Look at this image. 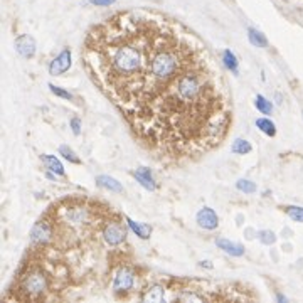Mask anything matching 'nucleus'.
<instances>
[{
  "instance_id": "f257e3e1",
  "label": "nucleus",
  "mask_w": 303,
  "mask_h": 303,
  "mask_svg": "<svg viewBox=\"0 0 303 303\" xmlns=\"http://www.w3.org/2000/svg\"><path fill=\"white\" fill-rule=\"evenodd\" d=\"M81 61L91 83L155 160L194 162L224 143L233 95L204 40L153 10H121L86 34Z\"/></svg>"
},
{
  "instance_id": "f03ea898",
  "label": "nucleus",
  "mask_w": 303,
  "mask_h": 303,
  "mask_svg": "<svg viewBox=\"0 0 303 303\" xmlns=\"http://www.w3.org/2000/svg\"><path fill=\"white\" fill-rule=\"evenodd\" d=\"M49 290V273L40 264H32L19 280L20 300H39Z\"/></svg>"
},
{
  "instance_id": "7ed1b4c3",
  "label": "nucleus",
  "mask_w": 303,
  "mask_h": 303,
  "mask_svg": "<svg viewBox=\"0 0 303 303\" xmlns=\"http://www.w3.org/2000/svg\"><path fill=\"white\" fill-rule=\"evenodd\" d=\"M126 233H128V229H126V226L120 219H108L101 236L106 241V244L120 246L126 239Z\"/></svg>"
},
{
  "instance_id": "20e7f679",
  "label": "nucleus",
  "mask_w": 303,
  "mask_h": 303,
  "mask_svg": "<svg viewBox=\"0 0 303 303\" xmlns=\"http://www.w3.org/2000/svg\"><path fill=\"white\" fill-rule=\"evenodd\" d=\"M52 239V224L47 216H44L42 219H39L34 224L32 231H31V242L32 244H39L44 246L47 244Z\"/></svg>"
},
{
  "instance_id": "39448f33",
  "label": "nucleus",
  "mask_w": 303,
  "mask_h": 303,
  "mask_svg": "<svg viewBox=\"0 0 303 303\" xmlns=\"http://www.w3.org/2000/svg\"><path fill=\"white\" fill-rule=\"evenodd\" d=\"M135 282V271L128 266H123L115 276L113 282V291L115 293H125V291L132 290Z\"/></svg>"
},
{
  "instance_id": "423d86ee",
  "label": "nucleus",
  "mask_w": 303,
  "mask_h": 303,
  "mask_svg": "<svg viewBox=\"0 0 303 303\" xmlns=\"http://www.w3.org/2000/svg\"><path fill=\"white\" fill-rule=\"evenodd\" d=\"M71 64H73V61H71V51L62 49L49 64V74L51 76H61L66 71H69Z\"/></svg>"
},
{
  "instance_id": "0eeeda50",
  "label": "nucleus",
  "mask_w": 303,
  "mask_h": 303,
  "mask_svg": "<svg viewBox=\"0 0 303 303\" xmlns=\"http://www.w3.org/2000/svg\"><path fill=\"white\" fill-rule=\"evenodd\" d=\"M196 219H197V224L207 231H214V229H218V226H219L218 214H216L214 209H211V207H202L201 211L197 212Z\"/></svg>"
},
{
  "instance_id": "6e6552de",
  "label": "nucleus",
  "mask_w": 303,
  "mask_h": 303,
  "mask_svg": "<svg viewBox=\"0 0 303 303\" xmlns=\"http://www.w3.org/2000/svg\"><path fill=\"white\" fill-rule=\"evenodd\" d=\"M16 51L25 59L34 58V54H36V40H34V37H31L29 34L19 36L16 39Z\"/></svg>"
},
{
  "instance_id": "1a4fd4ad",
  "label": "nucleus",
  "mask_w": 303,
  "mask_h": 303,
  "mask_svg": "<svg viewBox=\"0 0 303 303\" xmlns=\"http://www.w3.org/2000/svg\"><path fill=\"white\" fill-rule=\"evenodd\" d=\"M133 177L137 179V182L140 184L143 189L150 190V192H153V190L157 189V184H155V179H153L150 168L147 167H140L137 168V170L133 172Z\"/></svg>"
},
{
  "instance_id": "9d476101",
  "label": "nucleus",
  "mask_w": 303,
  "mask_h": 303,
  "mask_svg": "<svg viewBox=\"0 0 303 303\" xmlns=\"http://www.w3.org/2000/svg\"><path fill=\"white\" fill-rule=\"evenodd\" d=\"M216 244H218L219 249H222L224 253L231 254V256H242L244 254V248L241 244H238V242L229 241V239H216Z\"/></svg>"
},
{
  "instance_id": "9b49d317",
  "label": "nucleus",
  "mask_w": 303,
  "mask_h": 303,
  "mask_svg": "<svg viewBox=\"0 0 303 303\" xmlns=\"http://www.w3.org/2000/svg\"><path fill=\"white\" fill-rule=\"evenodd\" d=\"M125 221H126V224H128L130 229H132L140 239H148V238H150V234H152V226H150V224L137 222V221L126 218V216H125Z\"/></svg>"
},
{
  "instance_id": "f8f14e48",
  "label": "nucleus",
  "mask_w": 303,
  "mask_h": 303,
  "mask_svg": "<svg viewBox=\"0 0 303 303\" xmlns=\"http://www.w3.org/2000/svg\"><path fill=\"white\" fill-rule=\"evenodd\" d=\"M96 184L106 190H111V192H123V185L120 184L117 179L110 177V175H98L96 177Z\"/></svg>"
},
{
  "instance_id": "ddd939ff",
  "label": "nucleus",
  "mask_w": 303,
  "mask_h": 303,
  "mask_svg": "<svg viewBox=\"0 0 303 303\" xmlns=\"http://www.w3.org/2000/svg\"><path fill=\"white\" fill-rule=\"evenodd\" d=\"M222 62H224V66H226L227 71H231L234 76H238V73H239V61H238V58H236V54H234L233 51H229V49H224L222 51Z\"/></svg>"
},
{
  "instance_id": "4468645a",
  "label": "nucleus",
  "mask_w": 303,
  "mask_h": 303,
  "mask_svg": "<svg viewBox=\"0 0 303 303\" xmlns=\"http://www.w3.org/2000/svg\"><path fill=\"white\" fill-rule=\"evenodd\" d=\"M40 159H42V162L46 163V167L49 168L52 174L64 177V167H62V163L59 162V160L56 159L54 155H42V157H40Z\"/></svg>"
},
{
  "instance_id": "2eb2a0df",
  "label": "nucleus",
  "mask_w": 303,
  "mask_h": 303,
  "mask_svg": "<svg viewBox=\"0 0 303 303\" xmlns=\"http://www.w3.org/2000/svg\"><path fill=\"white\" fill-rule=\"evenodd\" d=\"M140 300L143 302H163V288L159 285H153L148 290H145V293L140 297Z\"/></svg>"
},
{
  "instance_id": "dca6fc26",
  "label": "nucleus",
  "mask_w": 303,
  "mask_h": 303,
  "mask_svg": "<svg viewBox=\"0 0 303 303\" xmlns=\"http://www.w3.org/2000/svg\"><path fill=\"white\" fill-rule=\"evenodd\" d=\"M248 37H249V42L256 47H266L268 46V39L264 37L263 32H260L258 29L249 27L248 29Z\"/></svg>"
},
{
  "instance_id": "f3484780",
  "label": "nucleus",
  "mask_w": 303,
  "mask_h": 303,
  "mask_svg": "<svg viewBox=\"0 0 303 303\" xmlns=\"http://www.w3.org/2000/svg\"><path fill=\"white\" fill-rule=\"evenodd\" d=\"M251 150H253L251 143L248 140H244V138H236L233 141V147H231V152L236 153V155H246V153H249Z\"/></svg>"
},
{
  "instance_id": "a211bd4d",
  "label": "nucleus",
  "mask_w": 303,
  "mask_h": 303,
  "mask_svg": "<svg viewBox=\"0 0 303 303\" xmlns=\"http://www.w3.org/2000/svg\"><path fill=\"white\" fill-rule=\"evenodd\" d=\"M256 126L264 135H268V137H275L276 135V125L269 118H258L256 120Z\"/></svg>"
},
{
  "instance_id": "6ab92c4d",
  "label": "nucleus",
  "mask_w": 303,
  "mask_h": 303,
  "mask_svg": "<svg viewBox=\"0 0 303 303\" xmlns=\"http://www.w3.org/2000/svg\"><path fill=\"white\" fill-rule=\"evenodd\" d=\"M254 106L258 108V111L263 115H271L273 113V103L269 100L264 98L263 95H258L254 100Z\"/></svg>"
},
{
  "instance_id": "aec40b11",
  "label": "nucleus",
  "mask_w": 303,
  "mask_h": 303,
  "mask_svg": "<svg viewBox=\"0 0 303 303\" xmlns=\"http://www.w3.org/2000/svg\"><path fill=\"white\" fill-rule=\"evenodd\" d=\"M285 212L290 219H293L295 222H303V207L302 205H286Z\"/></svg>"
},
{
  "instance_id": "412c9836",
  "label": "nucleus",
  "mask_w": 303,
  "mask_h": 303,
  "mask_svg": "<svg viewBox=\"0 0 303 303\" xmlns=\"http://www.w3.org/2000/svg\"><path fill=\"white\" fill-rule=\"evenodd\" d=\"M59 153H61L62 157H64L66 160H69L71 163H81V160H80V157L74 153V150L71 147H67V145H61L59 147Z\"/></svg>"
},
{
  "instance_id": "4be33fe9",
  "label": "nucleus",
  "mask_w": 303,
  "mask_h": 303,
  "mask_svg": "<svg viewBox=\"0 0 303 303\" xmlns=\"http://www.w3.org/2000/svg\"><path fill=\"white\" fill-rule=\"evenodd\" d=\"M258 239H260L263 244L271 246V244H275L276 242V234L273 233V231H269V229H263V231L258 233Z\"/></svg>"
},
{
  "instance_id": "5701e85b",
  "label": "nucleus",
  "mask_w": 303,
  "mask_h": 303,
  "mask_svg": "<svg viewBox=\"0 0 303 303\" xmlns=\"http://www.w3.org/2000/svg\"><path fill=\"white\" fill-rule=\"evenodd\" d=\"M236 187H238V190H241V192H244V194L256 192V184L251 181H246V179H241V181L236 182Z\"/></svg>"
},
{
  "instance_id": "b1692460",
  "label": "nucleus",
  "mask_w": 303,
  "mask_h": 303,
  "mask_svg": "<svg viewBox=\"0 0 303 303\" xmlns=\"http://www.w3.org/2000/svg\"><path fill=\"white\" fill-rule=\"evenodd\" d=\"M49 89H51V93H52V95L59 96V98H64V100H73V95H71L69 91H66V89L59 88V86H54V84H51V83H49Z\"/></svg>"
},
{
  "instance_id": "393cba45",
  "label": "nucleus",
  "mask_w": 303,
  "mask_h": 303,
  "mask_svg": "<svg viewBox=\"0 0 303 303\" xmlns=\"http://www.w3.org/2000/svg\"><path fill=\"white\" fill-rule=\"evenodd\" d=\"M69 125H71V128H73V133L74 135H80L81 133V120L80 118H71V121H69Z\"/></svg>"
},
{
  "instance_id": "a878e982",
  "label": "nucleus",
  "mask_w": 303,
  "mask_h": 303,
  "mask_svg": "<svg viewBox=\"0 0 303 303\" xmlns=\"http://www.w3.org/2000/svg\"><path fill=\"white\" fill-rule=\"evenodd\" d=\"M89 3H93V5H100V7H106V5H111V3H115L117 0H88Z\"/></svg>"
},
{
  "instance_id": "bb28decb",
  "label": "nucleus",
  "mask_w": 303,
  "mask_h": 303,
  "mask_svg": "<svg viewBox=\"0 0 303 303\" xmlns=\"http://www.w3.org/2000/svg\"><path fill=\"white\" fill-rule=\"evenodd\" d=\"M276 298H278V302H286V298L283 297V295H278V297H276Z\"/></svg>"
}]
</instances>
